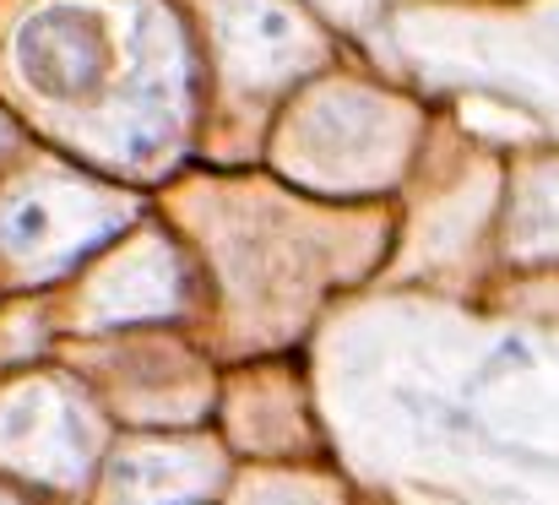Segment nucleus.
Here are the masks:
<instances>
[{
    "mask_svg": "<svg viewBox=\"0 0 559 505\" xmlns=\"http://www.w3.org/2000/svg\"><path fill=\"white\" fill-rule=\"evenodd\" d=\"M22 38L27 44H49V60L22 66L38 93L76 98V93H87L98 82L104 49H98V16L93 11H82V5H49V11H38L22 27Z\"/></svg>",
    "mask_w": 559,
    "mask_h": 505,
    "instance_id": "f257e3e1",
    "label": "nucleus"
}]
</instances>
